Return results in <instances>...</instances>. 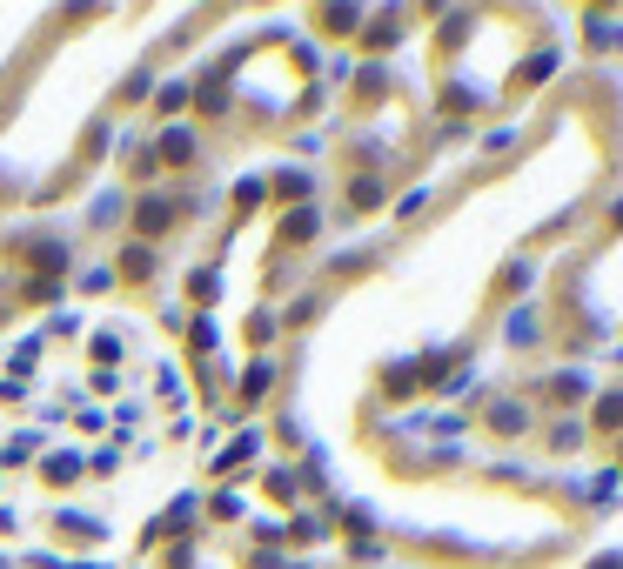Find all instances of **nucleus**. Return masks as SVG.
<instances>
[{
    "instance_id": "obj_2",
    "label": "nucleus",
    "mask_w": 623,
    "mask_h": 569,
    "mask_svg": "<svg viewBox=\"0 0 623 569\" xmlns=\"http://www.w3.org/2000/svg\"><path fill=\"white\" fill-rule=\"evenodd\" d=\"M47 482H81V456H74V449L47 456Z\"/></svg>"
},
{
    "instance_id": "obj_1",
    "label": "nucleus",
    "mask_w": 623,
    "mask_h": 569,
    "mask_svg": "<svg viewBox=\"0 0 623 569\" xmlns=\"http://www.w3.org/2000/svg\"><path fill=\"white\" fill-rule=\"evenodd\" d=\"M195 141H201V134L195 128H168V134H161V161H195Z\"/></svg>"
}]
</instances>
